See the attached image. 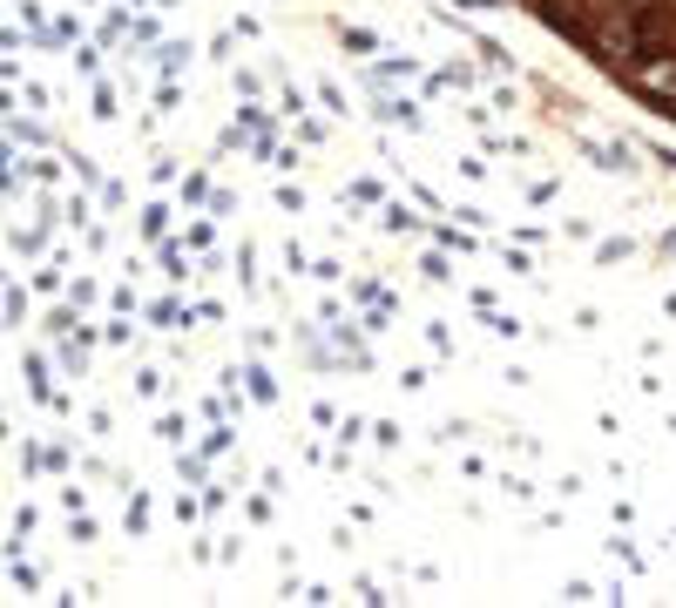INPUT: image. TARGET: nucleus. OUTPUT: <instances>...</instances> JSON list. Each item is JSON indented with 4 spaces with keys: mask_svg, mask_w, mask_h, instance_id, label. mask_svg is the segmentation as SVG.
<instances>
[{
    "mask_svg": "<svg viewBox=\"0 0 676 608\" xmlns=\"http://www.w3.org/2000/svg\"><path fill=\"white\" fill-rule=\"evenodd\" d=\"M649 89H676V68H649Z\"/></svg>",
    "mask_w": 676,
    "mask_h": 608,
    "instance_id": "1",
    "label": "nucleus"
}]
</instances>
